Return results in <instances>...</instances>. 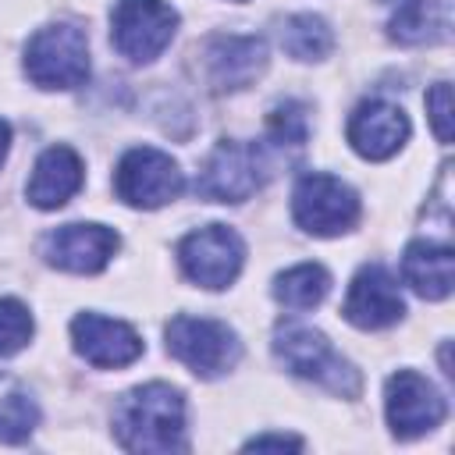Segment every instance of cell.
Here are the masks:
<instances>
[{"label": "cell", "instance_id": "8", "mask_svg": "<svg viewBox=\"0 0 455 455\" xmlns=\"http://www.w3.org/2000/svg\"><path fill=\"white\" fill-rule=\"evenodd\" d=\"M245 259V242L228 224H206L199 231H188L178 245V263L185 277L199 288H228Z\"/></svg>", "mask_w": 455, "mask_h": 455}, {"label": "cell", "instance_id": "14", "mask_svg": "<svg viewBox=\"0 0 455 455\" xmlns=\"http://www.w3.org/2000/svg\"><path fill=\"white\" fill-rule=\"evenodd\" d=\"M206 78L217 92L252 85L267 68V43L259 36H213L203 50Z\"/></svg>", "mask_w": 455, "mask_h": 455}, {"label": "cell", "instance_id": "10", "mask_svg": "<svg viewBox=\"0 0 455 455\" xmlns=\"http://www.w3.org/2000/svg\"><path fill=\"white\" fill-rule=\"evenodd\" d=\"M384 409H387L391 434L402 437V441L419 437V434L441 427V419L448 416L444 395L427 377H419L416 370H398V373L387 377Z\"/></svg>", "mask_w": 455, "mask_h": 455}, {"label": "cell", "instance_id": "15", "mask_svg": "<svg viewBox=\"0 0 455 455\" xmlns=\"http://www.w3.org/2000/svg\"><path fill=\"white\" fill-rule=\"evenodd\" d=\"M409 139V117L387 100H363L348 117V142L366 160L395 156Z\"/></svg>", "mask_w": 455, "mask_h": 455}, {"label": "cell", "instance_id": "4", "mask_svg": "<svg viewBox=\"0 0 455 455\" xmlns=\"http://www.w3.org/2000/svg\"><path fill=\"white\" fill-rule=\"evenodd\" d=\"M167 352L185 363L196 377H220L228 373L238 355H242V341L238 334L220 323V320H210V316H174L167 323Z\"/></svg>", "mask_w": 455, "mask_h": 455}, {"label": "cell", "instance_id": "21", "mask_svg": "<svg viewBox=\"0 0 455 455\" xmlns=\"http://www.w3.org/2000/svg\"><path fill=\"white\" fill-rule=\"evenodd\" d=\"M39 423V409L28 395L21 391H11L0 398V441L4 444H18L25 441Z\"/></svg>", "mask_w": 455, "mask_h": 455}, {"label": "cell", "instance_id": "18", "mask_svg": "<svg viewBox=\"0 0 455 455\" xmlns=\"http://www.w3.org/2000/svg\"><path fill=\"white\" fill-rule=\"evenodd\" d=\"M448 36V7L441 0H402L391 14V39L402 46L441 43Z\"/></svg>", "mask_w": 455, "mask_h": 455}, {"label": "cell", "instance_id": "17", "mask_svg": "<svg viewBox=\"0 0 455 455\" xmlns=\"http://www.w3.org/2000/svg\"><path fill=\"white\" fill-rule=\"evenodd\" d=\"M402 277L405 284L423 295V299H448L451 295V281H455V252L451 245L441 242H409L405 256H402Z\"/></svg>", "mask_w": 455, "mask_h": 455}, {"label": "cell", "instance_id": "9", "mask_svg": "<svg viewBox=\"0 0 455 455\" xmlns=\"http://www.w3.org/2000/svg\"><path fill=\"white\" fill-rule=\"evenodd\" d=\"M263 181H267L263 149L249 146V142L224 139L206 156V164H203V171L196 178V192L203 199H213V203H242Z\"/></svg>", "mask_w": 455, "mask_h": 455}, {"label": "cell", "instance_id": "19", "mask_svg": "<svg viewBox=\"0 0 455 455\" xmlns=\"http://www.w3.org/2000/svg\"><path fill=\"white\" fill-rule=\"evenodd\" d=\"M327 291H331V274L320 263H299V267L277 274V281H274V299L295 313L320 306Z\"/></svg>", "mask_w": 455, "mask_h": 455}, {"label": "cell", "instance_id": "1", "mask_svg": "<svg viewBox=\"0 0 455 455\" xmlns=\"http://www.w3.org/2000/svg\"><path fill=\"white\" fill-rule=\"evenodd\" d=\"M114 434L121 448L139 455H171L185 448V402L171 384H142L114 405Z\"/></svg>", "mask_w": 455, "mask_h": 455}, {"label": "cell", "instance_id": "25", "mask_svg": "<svg viewBox=\"0 0 455 455\" xmlns=\"http://www.w3.org/2000/svg\"><path fill=\"white\" fill-rule=\"evenodd\" d=\"M245 448L249 451H259V448H302V441L291 437V434H259V437L245 441Z\"/></svg>", "mask_w": 455, "mask_h": 455}, {"label": "cell", "instance_id": "7", "mask_svg": "<svg viewBox=\"0 0 455 455\" xmlns=\"http://www.w3.org/2000/svg\"><path fill=\"white\" fill-rule=\"evenodd\" d=\"M185 188V174L181 167L153 149V146H135L121 156L117 171H114V192L121 203L139 206V210H156L171 199H178Z\"/></svg>", "mask_w": 455, "mask_h": 455}, {"label": "cell", "instance_id": "13", "mask_svg": "<svg viewBox=\"0 0 455 455\" xmlns=\"http://www.w3.org/2000/svg\"><path fill=\"white\" fill-rule=\"evenodd\" d=\"M71 341L85 363L103 366V370L128 366L142 355V338L135 334V327L100 316V313H78L71 320Z\"/></svg>", "mask_w": 455, "mask_h": 455}, {"label": "cell", "instance_id": "5", "mask_svg": "<svg viewBox=\"0 0 455 455\" xmlns=\"http://www.w3.org/2000/svg\"><path fill=\"white\" fill-rule=\"evenodd\" d=\"M291 213L302 231L331 238V235L348 231L359 220V196L341 178L309 171L299 178V185L291 192Z\"/></svg>", "mask_w": 455, "mask_h": 455}, {"label": "cell", "instance_id": "12", "mask_svg": "<svg viewBox=\"0 0 455 455\" xmlns=\"http://www.w3.org/2000/svg\"><path fill=\"white\" fill-rule=\"evenodd\" d=\"M121 238L103 224H64L43 238V256L50 267L68 274H96L110 263Z\"/></svg>", "mask_w": 455, "mask_h": 455}, {"label": "cell", "instance_id": "16", "mask_svg": "<svg viewBox=\"0 0 455 455\" xmlns=\"http://www.w3.org/2000/svg\"><path fill=\"white\" fill-rule=\"evenodd\" d=\"M82 178H85L82 156L71 146H50L39 153L32 178L25 185V196L39 210H57L82 188Z\"/></svg>", "mask_w": 455, "mask_h": 455}, {"label": "cell", "instance_id": "11", "mask_svg": "<svg viewBox=\"0 0 455 455\" xmlns=\"http://www.w3.org/2000/svg\"><path fill=\"white\" fill-rule=\"evenodd\" d=\"M402 313H405V299H402V288H398V281L391 277V270L380 267V263H366V267L352 277V284H348L341 316H345L352 327L380 331V327L398 323Z\"/></svg>", "mask_w": 455, "mask_h": 455}, {"label": "cell", "instance_id": "23", "mask_svg": "<svg viewBox=\"0 0 455 455\" xmlns=\"http://www.w3.org/2000/svg\"><path fill=\"white\" fill-rule=\"evenodd\" d=\"M270 139L277 146H302L306 142V110L302 103L288 100L270 110Z\"/></svg>", "mask_w": 455, "mask_h": 455}, {"label": "cell", "instance_id": "20", "mask_svg": "<svg viewBox=\"0 0 455 455\" xmlns=\"http://www.w3.org/2000/svg\"><path fill=\"white\" fill-rule=\"evenodd\" d=\"M281 46L295 60H323L334 46V36L323 18L316 14H291L281 25Z\"/></svg>", "mask_w": 455, "mask_h": 455}, {"label": "cell", "instance_id": "24", "mask_svg": "<svg viewBox=\"0 0 455 455\" xmlns=\"http://www.w3.org/2000/svg\"><path fill=\"white\" fill-rule=\"evenodd\" d=\"M427 114H430V124H434L437 139L451 142V85L448 82H437L427 92Z\"/></svg>", "mask_w": 455, "mask_h": 455}, {"label": "cell", "instance_id": "26", "mask_svg": "<svg viewBox=\"0 0 455 455\" xmlns=\"http://www.w3.org/2000/svg\"><path fill=\"white\" fill-rule=\"evenodd\" d=\"M7 146H11V128H7V121H0V164L7 156Z\"/></svg>", "mask_w": 455, "mask_h": 455}, {"label": "cell", "instance_id": "3", "mask_svg": "<svg viewBox=\"0 0 455 455\" xmlns=\"http://www.w3.org/2000/svg\"><path fill=\"white\" fill-rule=\"evenodd\" d=\"M25 75L39 89H78L89 78V39L78 25L39 28L25 46Z\"/></svg>", "mask_w": 455, "mask_h": 455}, {"label": "cell", "instance_id": "22", "mask_svg": "<svg viewBox=\"0 0 455 455\" xmlns=\"http://www.w3.org/2000/svg\"><path fill=\"white\" fill-rule=\"evenodd\" d=\"M32 313L25 302L18 299H0V359L4 355H14L28 345L32 338Z\"/></svg>", "mask_w": 455, "mask_h": 455}, {"label": "cell", "instance_id": "2", "mask_svg": "<svg viewBox=\"0 0 455 455\" xmlns=\"http://www.w3.org/2000/svg\"><path fill=\"white\" fill-rule=\"evenodd\" d=\"M274 355L295 377L313 380V384H320V387H327V391H334L341 398H355L359 387H363L359 370L341 352H334V345L313 327L281 323L274 331Z\"/></svg>", "mask_w": 455, "mask_h": 455}, {"label": "cell", "instance_id": "6", "mask_svg": "<svg viewBox=\"0 0 455 455\" xmlns=\"http://www.w3.org/2000/svg\"><path fill=\"white\" fill-rule=\"evenodd\" d=\"M178 28V11L164 0H117L110 11V39L121 57L149 64L164 53Z\"/></svg>", "mask_w": 455, "mask_h": 455}]
</instances>
